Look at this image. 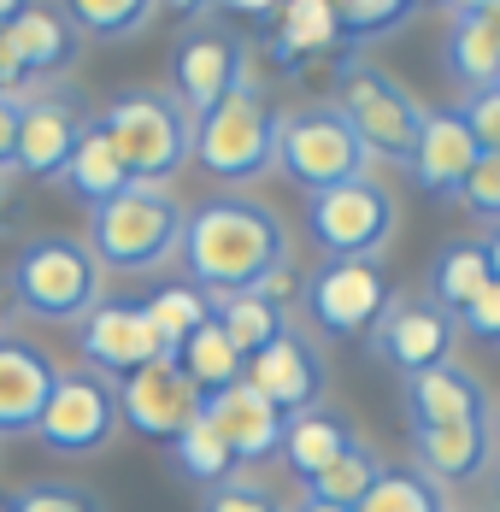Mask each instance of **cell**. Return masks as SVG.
Returning <instances> with one entry per match:
<instances>
[{"mask_svg":"<svg viewBox=\"0 0 500 512\" xmlns=\"http://www.w3.org/2000/svg\"><path fill=\"white\" fill-rule=\"evenodd\" d=\"M183 259L206 295H248L289 265V236L277 212L248 195H212L183 224Z\"/></svg>","mask_w":500,"mask_h":512,"instance_id":"1","label":"cell"},{"mask_svg":"<svg viewBox=\"0 0 500 512\" xmlns=\"http://www.w3.org/2000/svg\"><path fill=\"white\" fill-rule=\"evenodd\" d=\"M53 383H59V365L36 342L0 336V436H36Z\"/></svg>","mask_w":500,"mask_h":512,"instance_id":"17","label":"cell"},{"mask_svg":"<svg viewBox=\"0 0 500 512\" xmlns=\"http://www.w3.org/2000/svg\"><path fill=\"white\" fill-rule=\"evenodd\" d=\"M153 12H159V0H65V18L77 24V36H95V42L142 36Z\"/></svg>","mask_w":500,"mask_h":512,"instance_id":"32","label":"cell"},{"mask_svg":"<svg viewBox=\"0 0 500 512\" xmlns=\"http://www.w3.org/2000/svg\"><path fill=\"white\" fill-rule=\"evenodd\" d=\"M336 42H348V36H342V18L330 0H283V12L271 24V59L283 71L306 65L312 53H330Z\"/></svg>","mask_w":500,"mask_h":512,"instance_id":"25","label":"cell"},{"mask_svg":"<svg viewBox=\"0 0 500 512\" xmlns=\"http://www.w3.org/2000/svg\"><path fill=\"white\" fill-rule=\"evenodd\" d=\"M459 112H465V124H471L477 148H483V154H500V83H495V89H477Z\"/></svg>","mask_w":500,"mask_h":512,"instance_id":"38","label":"cell"},{"mask_svg":"<svg viewBox=\"0 0 500 512\" xmlns=\"http://www.w3.org/2000/svg\"><path fill=\"white\" fill-rule=\"evenodd\" d=\"M212 318H218V330L236 342V354H242V359H253L271 336H277V330H283V324H289L283 312L271 307V301H259L253 289H248V295H212Z\"/></svg>","mask_w":500,"mask_h":512,"instance_id":"31","label":"cell"},{"mask_svg":"<svg viewBox=\"0 0 500 512\" xmlns=\"http://www.w3.org/2000/svg\"><path fill=\"white\" fill-rule=\"evenodd\" d=\"M24 6H30V0H0V30H6V24H12V18L24 12Z\"/></svg>","mask_w":500,"mask_h":512,"instance_id":"46","label":"cell"},{"mask_svg":"<svg viewBox=\"0 0 500 512\" xmlns=\"http://www.w3.org/2000/svg\"><path fill=\"white\" fill-rule=\"evenodd\" d=\"M453 201L465 206L471 218H489V224H500V154H483L477 165H471V177L459 183V195Z\"/></svg>","mask_w":500,"mask_h":512,"instance_id":"36","label":"cell"},{"mask_svg":"<svg viewBox=\"0 0 500 512\" xmlns=\"http://www.w3.org/2000/svg\"><path fill=\"white\" fill-rule=\"evenodd\" d=\"M277 165L295 177L306 195L342 189L353 177H371L365 142L353 136V124L336 112V101H306L295 112H277Z\"/></svg>","mask_w":500,"mask_h":512,"instance_id":"5","label":"cell"},{"mask_svg":"<svg viewBox=\"0 0 500 512\" xmlns=\"http://www.w3.org/2000/svg\"><path fill=\"white\" fill-rule=\"evenodd\" d=\"M442 65H448V77L465 89V95L495 89L500 83V6H483V12L453 18Z\"/></svg>","mask_w":500,"mask_h":512,"instance_id":"22","label":"cell"},{"mask_svg":"<svg viewBox=\"0 0 500 512\" xmlns=\"http://www.w3.org/2000/svg\"><path fill=\"white\" fill-rule=\"evenodd\" d=\"M336 18H342V36L359 42V36H383L412 18V0H330Z\"/></svg>","mask_w":500,"mask_h":512,"instance_id":"35","label":"cell"},{"mask_svg":"<svg viewBox=\"0 0 500 512\" xmlns=\"http://www.w3.org/2000/svg\"><path fill=\"white\" fill-rule=\"evenodd\" d=\"M177 365L189 371V383H195L200 395H218V389L242 383V371H248V359L236 354V342L218 330V318H212V324H200L195 336L177 348Z\"/></svg>","mask_w":500,"mask_h":512,"instance_id":"28","label":"cell"},{"mask_svg":"<svg viewBox=\"0 0 500 512\" xmlns=\"http://www.w3.org/2000/svg\"><path fill=\"white\" fill-rule=\"evenodd\" d=\"M12 301L48 324H83L100 301V259L77 236H30L12 259Z\"/></svg>","mask_w":500,"mask_h":512,"instance_id":"4","label":"cell"},{"mask_svg":"<svg viewBox=\"0 0 500 512\" xmlns=\"http://www.w3.org/2000/svg\"><path fill=\"white\" fill-rule=\"evenodd\" d=\"M18 118H24V101L0 95V171H18Z\"/></svg>","mask_w":500,"mask_h":512,"instance_id":"41","label":"cell"},{"mask_svg":"<svg viewBox=\"0 0 500 512\" xmlns=\"http://www.w3.org/2000/svg\"><path fill=\"white\" fill-rule=\"evenodd\" d=\"M224 12H236V18H277L283 12V0H218Z\"/></svg>","mask_w":500,"mask_h":512,"instance_id":"42","label":"cell"},{"mask_svg":"<svg viewBox=\"0 0 500 512\" xmlns=\"http://www.w3.org/2000/svg\"><path fill=\"white\" fill-rule=\"evenodd\" d=\"M159 6H171V12H183V18H200V12L218 6V0H159Z\"/></svg>","mask_w":500,"mask_h":512,"instance_id":"43","label":"cell"},{"mask_svg":"<svg viewBox=\"0 0 500 512\" xmlns=\"http://www.w3.org/2000/svg\"><path fill=\"white\" fill-rule=\"evenodd\" d=\"M377 477H383L377 454H371L365 442H353L330 471H318V477L306 483V495H312V501H330V507H359V501H365V489H371Z\"/></svg>","mask_w":500,"mask_h":512,"instance_id":"34","label":"cell"},{"mask_svg":"<svg viewBox=\"0 0 500 512\" xmlns=\"http://www.w3.org/2000/svg\"><path fill=\"white\" fill-rule=\"evenodd\" d=\"M353 442H359V430H353L342 412L312 407V412H295V418H289V430H283V460H289V471H295L300 483H312L318 471H330V465L342 460Z\"/></svg>","mask_w":500,"mask_h":512,"instance_id":"23","label":"cell"},{"mask_svg":"<svg viewBox=\"0 0 500 512\" xmlns=\"http://www.w3.org/2000/svg\"><path fill=\"white\" fill-rule=\"evenodd\" d=\"M106 142L130 165L136 183H165L195 159V118L177 106L171 89H130L100 112Z\"/></svg>","mask_w":500,"mask_h":512,"instance_id":"2","label":"cell"},{"mask_svg":"<svg viewBox=\"0 0 500 512\" xmlns=\"http://www.w3.org/2000/svg\"><path fill=\"white\" fill-rule=\"evenodd\" d=\"M171 454H177V471H183V477H195V483H206V489H212V483H224V477H230V465H236L230 442L218 436V424H212L206 412H200L195 424L171 442Z\"/></svg>","mask_w":500,"mask_h":512,"instance_id":"33","label":"cell"},{"mask_svg":"<svg viewBox=\"0 0 500 512\" xmlns=\"http://www.w3.org/2000/svg\"><path fill=\"white\" fill-rule=\"evenodd\" d=\"M295 512H353V507H330V501H312V495H306Z\"/></svg>","mask_w":500,"mask_h":512,"instance_id":"47","label":"cell"},{"mask_svg":"<svg viewBox=\"0 0 500 512\" xmlns=\"http://www.w3.org/2000/svg\"><path fill=\"white\" fill-rule=\"evenodd\" d=\"M336 112L353 124V136L365 142V154H383L406 165L412 148H418V130H424V106L400 89L389 71L377 65H359L348 59L342 65V83H336Z\"/></svg>","mask_w":500,"mask_h":512,"instance_id":"7","label":"cell"},{"mask_svg":"<svg viewBox=\"0 0 500 512\" xmlns=\"http://www.w3.org/2000/svg\"><path fill=\"white\" fill-rule=\"evenodd\" d=\"M148 318L159 330V342H165V354L177 359V348L195 336L200 324H212V295L195 289V283H165V289L148 295Z\"/></svg>","mask_w":500,"mask_h":512,"instance_id":"29","label":"cell"},{"mask_svg":"<svg viewBox=\"0 0 500 512\" xmlns=\"http://www.w3.org/2000/svg\"><path fill=\"white\" fill-rule=\"evenodd\" d=\"M300 301L312 312L318 336H330V342H359V336H371V324L389 307V277L377 271V259H324V265L306 277Z\"/></svg>","mask_w":500,"mask_h":512,"instance_id":"9","label":"cell"},{"mask_svg":"<svg viewBox=\"0 0 500 512\" xmlns=\"http://www.w3.org/2000/svg\"><path fill=\"white\" fill-rule=\"evenodd\" d=\"M412 6H418V0H412Z\"/></svg>","mask_w":500,"mask_h":512,"instance_id":"48","label":"cell"},{"mask_svg":"<svg viewBox=\"0 0 500 512\" xmlns=\"http://www.w3.org/2000/svg\"><path fill=\"white\" fill-rule=\"evenodd\" d=\"M406 418L412 430H436V424H489V395L471 371L459 365H430L418 377H406Z\"/></svg>","mask_w":500,"mask_h":512,"instance_id":"20","label":"cell"},{"mask_svg":"<svg viewBox=\"0 0 500 512\" xmlns=\"http://www.w3.org/2000/svg\"><path fill=\"white\" fill-rule=\"evenodd\" d=\"M183 224L189 212L165 183H136L118 201L95 206V242L89 254L112 271H153L171 254H183Z\"/></svg>","mask_w":500,"mask_h":512,"instance_id":"3","label":"cell"},{"mask_svg":"<svg viewBox=\"0 0 500 512\" xmlns=\"http://www.w3.org/2000/svg\"><path fill=\"white\" fill-rule=\"evenodd\" d=\"M242 83H248L242 77V42H230L224 30H189V36H177V48H171V95H177V106L189 118L212 112Z\"/></svg>","mask_w":500,"mask_h":512,"instance_id":"15","label":"cell"},{"mask_svg":"<svg viewBox=\"0 0 500 512\" xmlns=\"http://www.w3.org/2000/svg\"><path fill=\"white\" fill-rule=\"evenodd\" d=\"M453 336H459V324H453V312H442L436 301L389 295V307L371 324L365 342H371V354L389 359L400 377H418V371H430V365H448Z\"/></svg>","mask_w":500,"mask_h":512,"instance_id":"12","label":"cell"},{"mask_svg":"<svg viewBox=\"0 0 500 512\" xmlns=\"http://www.w3.org/2000/svg\"><path fill=\"white\" fill-rule=\"evenodd\" d=\"M353 512H448V501H442V483L424 477L418 465H383V477L365 489Z\"/></svg>","mask_w":500,"mask_h":512,"instance_id":"30","label":"cell"},{"mask_svg":"<svg viewBox=\"0 0 500 512\" xmlns=\"http://www.w3.org/2000/svg\"><path fill=\"white\" fill-rule=\"evenodd\" d=\"M453 18H465V12H483V6H500V0H448Z\"/></svg>","mask_w":500,"mask_h":512,"instance_id":"45","label":"cell"},{"mask_svg":"<svg viewBox=\"0 0 500 512\" xmlns=\"http://www.w3.org/2000/svg\"><path fill=\"white\" fill-rule=\"evenodd\" d=\"M495 283V271H489V254H483V242H448L436 265H430V301L442 312H459L471 307L483 289Z\"/></svg>","mask_w":500,"mask_h":512,"instance_id":"27","label":"cell"},{"mask_svg":"<svg viewBox=\"0 0 500 512\" xmlns=\"http://www.w3.org/2000/svg\"><path fill=\"white\" fill-rule=\"evenodd\" d=\"M118 418L124 412H118L112 377H100V371H59L36 436H42V448H53V454H100L112 442Z\"/></svg>","mask_w":500,"mask_h":512,"instance_id":"10","label":"cell"},{"mask_svg":"<svg viewBox=\"0 0 500 512\" xmlns=\"http://www.w3.org/2000/svg\"><path fill=\"white\" fill-rule=\"evenodd\" d=\"M200 412L218 424V436L230 442L236 465H259V460H271V454H283V430H289V418L271 407L248 377L230 383V389H218V395H206V407Z\"/></svg>","mask_w":500,"mask_h":512,"instance_id":"18","label":"cell"},{"mask_svg":"<svg viewBox=\"0 0 500 512\" xmlns=\"http://www.w3.org/2000/svg\"><path fill=\"white\" fill-rule=\"evenodd\" d=\"M12 512H95L89 507V495H77V489H65V483H42V489H24Z\"/></svg>","mask_w":500,"mask_h":512,"instance_id":"39","label":"cell"},{"mask_svg":"<svg viewBox=\"0 0 500 512\" xmlns=\"http://www.w3.org/2000/svg\"><path fill=\"white\" fill-rule=\"evenodd\" d=\"M306 230L324 259H377L395 236V195L377 177H353L342 189L306 195Z\"/></svg>","mask_w":500,"mask_h":512,"instance_id":"8","label":"cell"},{"mask_svg":"<svg viewBox=\"0 0 500 512\" xmlns=\"http://www.w3.org/2000/svg\"><path fill=\"white\" fill-rule=\"evenodd\" d=\"M6 36H12V48L24 59V71H65L77 48H83V36H77V24L65 18V6H48V0H30L12 24H6Z\"/></svg>","mask_w":500,"mask_h":512,"instance_id":"24","label":"cell"},{"mask_svg":"<svg viewBox=\"0 0 500 512\" xmlns=\"http://www.w3.org/2000/svg\"><path fill=\"white\" fill-rule=\"evenodd\" d=\"M77 201L89 206H106V201H118L124 189H136V177H130V165L118 159V148L106 142V130L100 124H89L83 130V142H77V154H71V165H65V177H59Z\"/></svg>","mask_w":500,"mask_h":512,"instance_id":"26","label":"cell"},{"mask_svg":"<svg viewBox=\"0 0 500 512\" xmlns=\"http://www.w3.org/2000/svg\"><path fill=\"white\" fill-rule=\"evenodd\" d=\"M200 512H283V507L271 501V489H265V483H253V477H224V483H212V489H206Z\"/></svg>","mask_w":500,"mask_h":512,"instance_id":"37","label":"cell"},{"mask_svg":"<svg viewBox=\"0 0 500 512\" xmlns=\"http://www.w3.org/2000/svg\"><path fill=\"white\" fill-rule=\"evenodd\" d=\"M206 395L189 383V371L177 359H153L142 371H130L118 383V412L136 436H153V442H177L189 424L200 418Z\"/></svg>","mask_w":500,"mask_h":512,"instance_id":"11","label":"cell"},{"mask_svg":"<svg viewBox=\"0 0 500 512\" xmlns=\"http://www.w3.org/2000/svg\"><path fill=\"white\" fill-rule=\"evenodd\" d=\"M195 159L224 183H248L277 165V112L253 83L230 89L212 112L195 118Z\"/></svg>","mask_w":500,"mask_h":512,"instance_id":"6","label":"cell"},{"mask_svg":"<svg viewBox=\"0 0 500 512\" xmlns=\"http://www.w3.org/2000/svg\"><path fill=\"white\" fill-rule=\"evenodd\" d=\"M83 112L71 95H36L24 101V118H18V171L30 177H65V165L83 142Z\"/></svg>","mask_w":500,"mask_h":512,"instance_id":"19","label":"cell"},{"mask_svg":"<svg viewBox=\"0 0 500 512\" xmlns=\"http://www.w3.org/2000/svg\"><path fill=\"white\" fill-rule=\"evenodd\" d=\"M489 448L495 430L489 424H436V430H412V454L418 471L436 483H471L489 471Z\"/></svg>","mask_w":500,"mask_h":512,"instance_id":"21","label":"cell"},{"mask_svg":"<svg viewBox=\"0 0 500 512\" xmlns=\"http://www.w3.org/2000/svg\"><path fill=\"white\" fill-rule=\"evenodd\" d=\"M459 324H465L477 342H495V348H500V283H489L471 307L459 312Z\"/></svg>","mask_w":500,"mask_h":512,"instance_id":"40","label":"cell"},{"mask_svg":"<svg viewBox=\"0 0 500 512\" xmlns=\"http://www.w3.org/2000/svg\"><path fill=\"white\" fill-rule=\"evenodd\" d=\"M483 254H489V271H495V283H500V224H495V236L483 242Z\"/></svg>","mask_w":500,"mask_h":512,"instance_id":"44","label":"cell"},{"mask_svg":"<svg viewBox=\"0 0 500 512\" xmlns=\"http://www.w3.org/2000/svg\"><path fill=\"white\" fill-rule=\"evenodd\" d=\"M477 159H483V148H477L465 112H459V106H442V112H424V130H418V148L406 159V171H412V183H418L424 195L453 201Z\"/></svg>","mask_w":500,"mask_h":512,"instance_id":"16","label":"cell"},{"mask_svg":"<svg viewBox=\"0 0 500 512\" xmlns=\"http://www.w3.org/2000/svg\"><path fill=\"white\" fill-rule=\"evenodd\" d=\"M242 377H248L283 418H295V412H312L318 395H324V354H318V342H312L300 324H283V330L248 359Z\"/></svg>","mask_w":500,"mask_h":512,"instance_id":"14","label":"cell"},{"mask_svg":"<svg viewBox=\"0 0 500 512\" xmlns=\"http://www.w3.org/2000/svg\"><path fill=\"white\" fill-rule=\"evenodd\" d=\"M77 348L100 377H130L153 359H171L148 318V301H95L89 318L77 324Z\"/></svg>","mask_w":500,"mask_h":512,"instance_id":"13","label":"cell"}]
</instances>
